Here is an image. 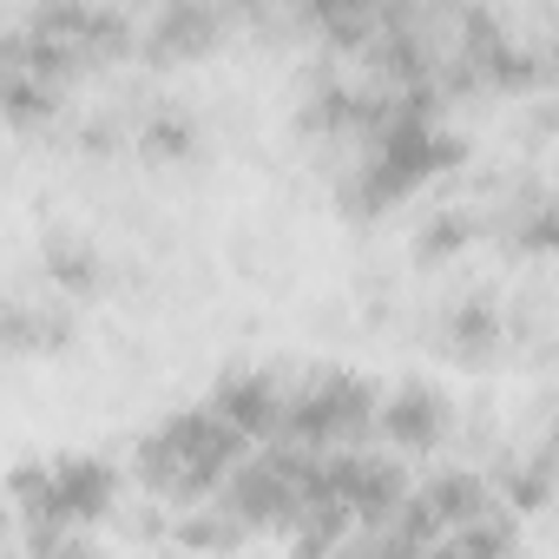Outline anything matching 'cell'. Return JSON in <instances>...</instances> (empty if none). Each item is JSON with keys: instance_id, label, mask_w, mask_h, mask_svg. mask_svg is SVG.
Returning a JSON list of instances; mask_svg holds the SVG:
<instances>
[{"instance_id": "cell-1", "label": "cell", "mask_w": 559, "mask_h": 559, "mask_svg": "<svg viewBox=\"0 0 559 559\" xmlns=\"http://www.w3.org/2000/svg\"><path fill=\"white\" fill-rule=\"evenodd\" d=\"M250 454H257V441L237 435L211 402H198V408H171V415L139 441L132 474H139L158 500H171V507H204L211 493H224V480H230Z\"/></svg>"}, {"instance_id": "cell-2", "label": "cell", "mask_w": 559, "mask_h": 559, "mask_svg": "<svg viewBox=\"0 0 559 559\" xmlns=\"http://www.w3.org/2000/svg\"><path fill=\"white\" fill-rule=\"evenodd\" d=\"M8 493H14L21 526H80V533H93V520H106L112 500H119V467L106 454L21 461L8 474Z\"/></svg>"}, {"instance_id": "cell-3", "label": "cell", "mask_w": 559, "mask_h": 559, "mask_svg": "<svg viewBox=\"0 0 559 559\" xmlns=\"http://www.w3.org/2000/svg\"><path fill=\"white\" fill-rule=\"evenodd\" d=\"M382 415V389L349 376V369H317L297 395H290V421L284 441L310 448V454H349Z\"/></svg>"}, {"instance_id": "cell-4", "label": "cell", "mask_w": 559, "mask_h": 559, "mask_svg": "<svg viewBox=\"0 0 559 559\" xmlns=\"http://www.w3.org/2000/svg\"><path fill=\"white\" fill-rule=\"evenodd\" d=\"M330 487L336 500L356 513V520H389L415 500V480L402 474V461L389 454H369V448H349V454H330Z\"/></svg>"}, {"instance_id": "cell-5", "label": "cell", "mask_w": 559, "mask_h": 559, "mask_svg": "<svg viewBox=\"0 0 559 559\" xmlns=\"http://www.w3.org/2000/svg\"><path fill=\"white\" fill-rule=\"evenodd\" d=\"M237 435H250L257 448H270V441H284V421H290V395H284V382L276 376H263V369H237V376H224L211 395H204Z\"/></svg>"}, {"instance_id": "cell-6", "label": "cell", "mask_w": 559, "mask_h": 559, "mask_svg": "<svg viewBox=\"0 0 559 559\" xmlns=\"http://www.w3.org/2000/svg\"><path fill=\"white\" fill-rule=\"evenodd\" d=\"M376 435L389 448H402V454H435L441 435H448V395L435 382H402L395 395H382Z\"/></svg>"}, {"instance_id": "cell-7", "label": "cell", "mask_w": 559, "mask_h": 559, "mask_svg": "<svg viewBox=\"0 0 559 559\" xmlns=\"http://www.w3.org/2000/svg\"><path fill=\"white\" fill-rule=\"evenodd\" d=\"M415 500L454 533V526H474V520H487V513H500V493H493V480L487 474H467V467H435L421 487H415Z\"/></svg>"}, {"instance_id": "cell-8", "label": "cell", "mask_w": 559, "mask_h": 559, "mask_svg": "<svg viewBox=\"0 0 559 559\" xmlns=\"http://www.w3.org/2000/svg\"><path fill=\"white\" fill-rule=\"evenodd\" d=\"M217 34H224V14H217V8L171 0V8H158V21L145 27V60H191V53H211Z\"/></svg>"}, {"instance_id": "cell-9", "label": "cell", "mask_w": 559, "mask_h": 559, "mask_svg": "<svg viewBox=\"0 0 559 559\" xmlns=\"http://www.w3.org/2000/svg\"><path fill=\"white\" fill-rule=\"evenodd\" d=\"M356 526H362V520H356L336 493H323V500H310V507L290 520V533H284V539H290V559H336V552H343V539H349Z\"/></svg>"}, {"instance_id": "cell-10", "label": "cell", "mask_w": 559, "mask_h": 559, "mask_svg": "<svg viewBox=\"0 0 559 559\" xmlns=\"http://www.w3.org/2000/svg\"><path fill=\"white\" fill-rule=\"evenodd\" d=\"M500 349V317L487 297H461L448 317H441V356L454 362H487Z\"/></svg>"}, {"instance_id": "cell-11", "label": "cell", "mask_w": 559, "mask_h": 559, "mask_svg": "<svg viewBox=\"0 0 559 559\" xmlns=\"http://www.w3.org/2000/svg\"><path fill=\"white\" fill-rule=\"evenodd\" d=\"M0 343H8V356H53V349L73 343V317L67 310H40V304H8Z\"/></svg>"}, {"instance_id": "cell-12", "label": "cell", "mask_w": 559, "mask_h": 559, "mask_svg": "<svg viewBox=\"0 0 559 559\" xmlns=\"http://www.w3.org/2000/svg\"><path fill=\"white\" fill-rule=\"evenodd\" d=\"M67 106V86L53 80H34V73H0V112H8L14 132H34V126H53Z\"/></svg>"}, {"instance_id": "cell-13", "label": "cell", "mask_w": 559, "mask_h": 559, "mask_svg": "<svg viewBox=\"0 0 559 559\" xmlns=\"http://www.w3.org/2000/svg\"><path fill=\"white\" fill-rule=\"evenodd\" d=\"M513 552H520V533H513L507 507L487 513V520H474V526H454L448 539L428 546V559H513Z\"/></svg>"}, {"instance_id": "cell-14", "label": "cell", "mask_w": 559, "mask_h": 559, "mask_svg": "<svg viewBox=\"0 0 559 559\" xmlns=\"http://www.w3.org/2000/svg\"><path fill=\"white\" fill-rule=\"evenodd\" d=\"M171 539H178L185 552H211V559H224V552H237V546L250 539V526L217 500V507H191V513L171 526Z\"/></svg>"}, {"instance_id": "cell-15", "label": "cell", "mask_w": 559, "mask_h": 559, "mask_svg": "<svg viewBox=\"0 0 559 559\" xmlns=\"http://www.w3.org/2000/svg\"><path fill=\"white\" fill-rule=\"evenodd\" d=\"M507 243L526 250V257H552L559 250V198L552 191H526L507 211Z\"/></svg>"}, {"instance_id": "cell-16", "label": "cell", "mask_w": 559, "mask_h": 559, "mask_svg": "<svg viewBox=\"0 0 559 559\" xmlns=\"http://www.w3.org/2000/svg\"><path fill=\"white\" fill-rule=\"evenodd\" d=\"M47 276H53V290H67V297L106 290V263H99V250L80 243V237H53V243H47Z\"/></svg>"}, {"instance_id": "cell-17", "label": "cell", "mask_w": 559, "mask_h": 559, "mask_svg": "<svg viewBox=\"0 0 559 559\" xmlns=\"http://www.w3.org/2000/svg\"><path fill=\"white\" fill-rule=\"evenodd\" d=\"M139 152H145L152 165H178V158H191V152H198V119L178 112V106L145 112V119H139Z\"/></svg>"}, {"instance_id": "cell-18", "label": "cell", "mask_w": 559, "mask_h": 559, "mask_svg": "<svg viewBox=\"0 0 559 559\" xmlns=\"http://www.w3.org/2000/svg\"><path fill=\"white\" fill-rule=\"evenodd\" d=\"M362 99H369V93H356V86H343V80H323V86L304 99L297 126H304V132H362Z\"/></svg>"}, {"instance_id": "cell-19", "label": "cell", "mask_w": 559, "mask_h": 559, "mask_svg": "<svg viewBox=\"0 0 559 559\" xmlns=\"http://www.w3.org/2000/svg\"><path fill=\"white\" fill-rule=\"evenodd\" d=\"M487 480H493L507 513H539L552 500V461H500Z\"/></svg>"}, {"instance_id": "cell-20", "label": "cell", "mask_w": 559, "mask_h": 559, "mask_svg": "<svg viewBox=\"0 0 559 559\" xmlns=\"http://www.w3.org/2000/svg\"><path fill=\"white\" fill-rule=\"evenodd\" d=\"M14 539L27 546V559H106V546L80 526H21L14 520Z\"/></svg>"}, {"instance_id": "cell-21", "label": "cell", "mask_w": 559, "mask_h": 559, "mask_svg": "<svg viewBox=\"0 0 559 559\" xmlns=\"http://www.w3.org/2000/svg\"><path fill=\"white\" fill-rule=\"evenodd\" d=\"M474 243V217L467 211H435L421 230H415V263H448Z\"/></svg>"}, {"instance_id": "cell-22", "label": "cell", "mask_w": 559, "mask_h": 559, "mask_svg": "<svg viewBox=\"0 0 559 559\" xmlns=\"http://www.w3.org/2000/svg\"><path fill=\"white\" fill-rule=\"evenodd\" d=\"M336 559H428V552H421L395 520H362V526L343 539V552H336Z\"/></svg>"}, {"instance_id": "cell-23", "label": "cell", "mask_w": 559, "mask_h": 559, "mask_svg": "<svg viewBox=\"0 0 559 559\" xmlns=\"http://www.w3.org/2000/svg\"><path fill=\"white\" fill-rule=\"evenodd\" d=\"M546 73H559V40H552V47H546Z\"/></svg>"}]
</instances>
